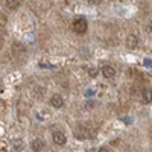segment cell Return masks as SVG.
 I'll return each instance as SVG.
<instances>
[{
  "label": "cell",
  "instance_id": "obj_12",
  "mask_svg": "<svg viewBox=\"0 0 152 152\" xmlns=\"http://www.w3.org/2000/svg\"><path fill=\"white\" fill-rule=\"evenodd\" d=\"M97 152H110V149H108V148H100Z\"/></svg>",
  "mask_w": 152,
  "mask_h": 152
},
{
  "label": "cell",
  "instance_id": "obj_2",
  "mask_svg": "<svg viewBox=\"0 0 152 152\" xmlns=\"http://www.w3.org/2000/svg\"><path fill=\"white\" fill-rule=\"evenodd\" d=\"M52 140H53V143L58 145V146H64V145L67 143V137H66V134L62 132V131H55V132L52 134Z\"/></svg>",
  "mask_w": 152,
  "mask_h": 152
},
{
  "label": "cell",
  "instance_id": "obj_4",
  "mask_svg": "<svg viewBox=\"0 0 152 152\" xmlns=\"http://www.w3.org/2000/svg\"><path fill=\"white\" fill-rule=\"evenodd\" d=\"M100 72H102L105 79H111V78L116 76V69H114L113 66H104L102 69H100Z\"/></svg>",
  "mask_w": 152,
  "mask_h": 152
},
{
  "label": "cell",
  "instance_id": "obj_6",
  "mask_svg": "<svg viewBox=\"0 0 152 152\" xmlns=\"http://www.w3.org/2000/svg\"><path fill=\"white\" fill-rule=\"evenodd\" d=\"M142 102L143 104H151L152 102V90L151 88H145L142 91Z\"/></svg>",
  "mask_w": 152,
  "mask_h": 152
},
{
  "label": "cell",
  "instance_id": "obj_3",
  "mask_svg": "<svg viewBox=\"0 0 152 152\" xmlns=\"http://www.w3.org/2000/svg\"><path fill=\"white\" fill-rule=\"evenodd\" d=\"M50 105H52L53 108L59 110L64 107V97H62L61 94H53L52 97H50Z\"/></svg>",
  "mask_w": 152,
  "mask_h": 152
},
{
  "label": "cell",
  "instance_id": "obj_8",
  "mask_svg": "<svg viewBox=\"0 0 152 152\" xmlns=\"http://www.w3.org/2000/svg\"><path fill=\"white\" fill-rule=\"evenodd\" d=\"M126 46H128L129 49H135V47L138 46V40H137V37L131 34L128 38H126Z\"/></svg>",
  "mask_w": 152,
  "mask_h": 152
},
{
  "label": "cell",
  "instance_id": "obj_10",
  "mask_svg": "<svg viewBox=\"0 0 152 152\" xmlns=\"http://www.w3.org/2000/svg\"><path fill=\"white\" fill-rule=\"evenodd\" d=\"M88 75H90L91 78H96V76H97V70L96 69H90V70H88Z\"/></svg>",
  "mask_w": 152,
  "mask_h": 152
},
{
  "label": "cell",
  "instance_id": "obj_1",
  "mask_svg": "<svg viewBox=\"0 0 152 152\" xmlns=\"http://www.w3.org/2000/svg\"><path fill=\"white\" fill-rule=\"evenodd\" d=\"M72 29L75 34H78V35H84L88 29V23L85 18H76L73 23H72Z\"/></svg>",
  "mask_w": 152,
  "mask_h": 152
},
{
  "label": "cell",
  "instance_id": "obj_9",
  "mask_svg": "<svg viewBox=\"0 0 152 152\" xmlns=\"http://www.w3.org/2000/svg\"><path fill=\"white\" fill-rule=\"evenodd\" d=\"M18 2H20V0H6L8 6H11V8H15L18 5Z\"/></svg>",
  "mask_w": 152,
  "mask_h": 152
},
{
  "label": "cell",
  "instance_id": "obj_7",
  "mask_svg": "<svg viewBox=\"0 0 152 152\" xmlns=\"http://www.w3.org/2000/svg\"><path fill=\"white\" fill-rule=\"evenodd\" d=\"M23 148H24V143H23V140H20V138H15V140L11 143V149H12V152H21Z\"/></svg>",
  "mask_w": 152,
  "mask_h": 152
},
{
  "label": "cell",
  "instance_id": "obj_5",
  "mask_svg": "<svg viewBox=\"0 0 152 152\" xmlns=\"http://www.w3.org/2000/svg\"><path fill=\"white\" fill-rule=\"evenodd\" d=\"M43 148H44V142L41 140V138H34L32 143H31V149L34 152H40Z\"/></svg>",
  "mask_w": 152,
  "mask_h": 152
},
{
  "label": "cell",
  "instance_id": "obj_11",
  "mask_svg": "<svg viewBox=\"0 0 152 152\" xmlns=\"http://www.w3.org/2000/svg\"><path fill=\"white\" fill-rule=\"evenodd\" d=\"M87 2L93 5V3H100V2H102V0H87Z\"/></svg>",
  "mask_w": 152,
  "mask_h": 152
}]
</instances>
